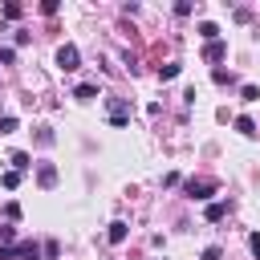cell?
I'll use <instances>...</instances> for the list:
<instances>
[{
    "mask_svg": "<svg viewBox=\"0 0 260 260\" xmlns=\"http://www.w3.org/2000/svg\"><path fill=\"white\" fill-rule=\"evenodd\" d=\"M199 37H203V41L211 45V41H219V28H215L211 20H203V24H199Z\"/></svg>",
    "mask_w": 260,
    "mask_h": 260,
    "instance_id": "8fae6325",
    "label": "cell"
},
{
    "mask_svg": "<svg viewBox=\"0 0 260 260\" xmlns=\"http://www.w3.org/2000/svg\"><path fill=\"white\" fill-rule=\"evenodd\" d=\"M77 65H81V53H77V45H61V49H57V69H61V73H73Z\"/></svg>",
    "mask_w": 260,
    "mask_h": 260,
    "instance_id": "3957f363",
    "label": "cell"
},
{
    "mask_svg": "<svg viewBox=\"0 0 260 260\" xmlns=\"http://www.w3.org/2000/svg\"><path fill=\"white\" fill-rule=\"evenodd\" d=\"M219 256H223V252H219V248L211 244V248H203V256H199V260H219Z\"/></svg>",
    "mask_w": 260,
    "mask_h": 260,
    "instance_id": "603a6c76",
    "label": "cell"
},
{
    "mask_svg": "<svg viewBox=\"0 0 260 260\" xmlns=\"http://www.w3.org/2000/svg\"><path fill=\"white\" fill-rule=\"evenodd\" d=\"M179 73H183V65H179V61H167V65H158V81H175Z\"/></svg>",
    "mask_w": 260,
    "mask_h": 260,
    "instance_id": "52a82bcc",
    "label": "cell"
},
{
    "mask_svg": "<svg viewBox=\"0 0 260 260\" xmlns=\"http://www.w3.org/2000/svg\"><path fill=\"white\" fill-rule=\"evenodd\" d=\"M0 260H16V252H12V248H4V244H0Z\"/></svg>",
    "mask_w": 260,
    "mask_h": 260,
    "instance_id": "d4e9b609",
    "label": "cell"
},
{
    "mask_svg": "<svg viewBox=\"0 0 260 260\" xmlns=\"http://www.w3.org/2000/svg\"><path fill=\"white\" fill-rule=\"evenodd\" d=\"M12 252H16V260H41V244L37 240H20V244H12Z\"/></svg>",
    "mask_w": 260,
    "mask_h": 260,
    "instance_id": "277c9868",
    "label": "cell"
},
{
    "mask_svg": "<svg viewBox=\"0 0 260 260\" xmlns=\"http://www.w3.org/2000/svg\"><path fill=\"white\" fill-rule=\"evenodd\" d=\"M236 130H240L244 138H256V122H252L248 114H240V118H236Z\"/></svg>",
    "mask_w": 260,
    "mask_h": 260,
    "instance_id": "30bf717a",
    "label": "cell"
},
{
    "mask_svg": "<svg viewBox=\"0 0 260 260\" xmlns=\"http://www.w3.org/2000/svg\"><path fill=\"white\" fill-rule=\"evenodd\" d=\"M37 183H41V187H53V183H57V167H53V162H41V167H37Z\"/></svg>",
    "mask_w": 260,
    "mask_h": 260,
    "instance_id": "8992f818",
    "label": "cell"
},
{
    "mask_svg": "<svg viewBox=\"0 0 260 260\" xmlns=\"http://www.w3.org/2000/svg\"><path fill=\"white\" fill-rule=\"evenodd\" d=\"M73 98H77V102H93V98H98V85H93V81H81V85L73 89Z\"/></svg>",
    "mask_w": 260,
    "mask_h": 260,
    "instance_id": "ba28073f",
    "label": "cell"
},
{
    "mask_svg": "<svg viewBox=\"0 0 260 260\" xmlns=\"http://www.w3.org/2000/svg\"><path fill=\"white\" fill-rule=\"evenodd\" d=\"M240 98H244V102H256V98H260V89H256V85H244V89H240Z\"/></svg>",
    "mask_w": 260,
    "mask_h": 260,
    "instance_id": "44dd1931",
    "label": "cell"
},
{
    "mask_svg": "<svg viewBox=\"0 0 260 260\" xmlns=\"http://www.w3.org/2000/svg\"><path fill=\"white\" fill-rule=\"evenodd\" d=\"M12 240H16V232H12L8 223H0V244H4V248H12Z\"/></svg>",
    "mask_w": 260,
    "mask_h": 260,
    "instance_id": "e0dca14e",
    "label": "cell"
},
{
    "mask_svg": "<svg viewBox=\"0 0 260 260\" xmlns=\"http://www.w3.org/2000/svg\"><path fill=\"white\" fill-rule=\"evenodd\" d=\"M0 183H4V187H8V191H12V187H16V183H20V171H4V175H0Z\"/></svg>",
    "mask_w": 260,
    "mask_h": 260,
    "instance_id": "5bb4252c",
    "label": "cell"
},
{
    "mask_svg": "<svg viewBox=\"0 0 260 260\" xmlns=\"http://www.w3.org/2000/svg\"><path fill=\"white\" fill-rule=\"evenodd\" d=\"M16 126H20V122H16V118H12V114H4V118H0V134H12V130H16Z\"/></svg>",
    "mask_w": 260,
    "mask_h": 260,
    "instance_id": "2e32d148",
    "label": "cell"
},
{
    "mask_svg": "<svg viewBox=\"0 0 260 260\" xmlns=\"http://www.w3.org/2000/svg\"><path fill=\"white\" fill-rule=\"evenodd\" d=\"M223 57H228V45H223V41L203 45V61H223Z\"/></svg>",
    "mask_w": 260,
    "mask_h": 260,
    "instance_id": "5b68a950",
    "label": "cell"
},
{
    "mask_svg": "<svg viewBox=\"0 0 260 260\" xmlns=\"http://www.w3.org/2000/svg\"><path fill=\"white\" fill-rule=\"evenodd\" d=\"M0 12H4V20H20V4H4Z\"/></svg>",
    "mask_w": 260,
    "mask_h": 260,
    "instance_id": "ac0fdd59",
    "label": "cell"
},
{
    "mask_svg": "<svg viewBox=\"0 0 260 260\" xmlns=\"http://www.w3.org/2000/svg\"><path fill=\"white\" fill-rule=\"evenodd\" d=\"M175 16H191V0H179L175 4Z\"/></svg>",
    "mask_w": 260,
    "mask_h": 260,
    "instance_id": "7402d4cb",
    "label": "cell"
},
{
    "mask_svg": "<svg viewBox=\"0 0 260 260\" xmlns=\"http://www.w3.org/2000/svg\"><path fill=\"white\" fill-rule=\"evenodd\" d=\"M248 248H252V252L260 256V236H248Z\"/></svg>",
    "mask_w": 260,
    "mask_h": 260,
    "instance_id": "cb8c5ba5",
    "label": "cell"
},
{
    "mask_svg": "<svg viewBox=\"0 0 260 260\" xmlns=\"http://www.w3.org/2000/svg\"><path fill=\"white\" fill-rule=\"evenodd\" d=\"M8 162H12V171H28V167H32V158H28L24 150H16V154H12Z\"/></svg>",
    "mask_w": 260,
    "mask_h": 260,
    "instance_id": "7c38bea8",
    "label": "cell"
},
{
    "mask_svg": "<svg viewBox=\"0 0 260 260\" xmlns=\"http://www.w3.org/2000/svg\"><path fill=\"white\" fill-rule=\"evenodd\" d=\"M37 142H41V146H53V130L41 126V130H37Z\"/></svg>",
    "mask_w": 260,
    "mask_h": 260,
    "instance_id": "d6986e66",
    "label": "cell"
},
{
    "mask_svg": "<svg viewBox=\"0 0 260 260\" xmlns=\"http://www.w3.org/2000/svg\"><path fill=\"white\" fill-rule=\"evenodd\" d=\"M223 211H228L223 203H207V219H211V223H215V219H223Z\"/></svg>",
    "mask_w": 260,
    "mask_h": 260,
    "instance_id": "9a60e30c",
    "label": "cell"
},
{
    "mask_svg": "<svg viewBox=\"0 0 260 260\" xmlns=\"http://www.w3.org/2000/svg\"><path fill=\"white\" fill-rule=\"evenodd\" d=\"M106 110H110V126H126L130 122V102L126 98H106Z\"/></svg>",
    "mask_w": 260,
    "mask_h": 260,
    "instance_id": "6da1fadb",
    "label": "cell"
},
{
    "mask_svg": "<svg viewBox=\"0 0 260 260\" xmlns=\"http://www.w3.org/2000/svg\"><path fill=\"white\" fill-rule=\"evenodd\" d=\"M219 191L215 179H187V199H211Z\"/></svg>",
    "mask_w": 260,
    "mask_h": 260,
    "instance_id": "7a4b0ae2",
    "label": "cell"
},
{
    "mask_svg": "<svg viewBox=\"0 0 260 260\" xmlns=\"http://www.w3.org/2000/svg\"><path fill=\"white\" fill-rule=\"evenodd\" d=\"M126 232H130V228H126L122 219H114V223H110V232H106V240H110V244H122V240H126Z\"/></svg>",
    "mask_w": 260,
    "mask_h": 260,
    "instance_id": "9c48e42d",
    "label": "cell"
},
{
    "mask_svg": "<svg viewBox=\"0 0 260 260\" xmlns=\"http://www.w3.org/2000/svg\"><path fill=\"white\" fill-rule=\"evenodd\" d=\"M0 61H4V65H12V61H16V49H8V45H0Z\"/></svg>",
    "mask_w": 260,
    "mask_h": 260,
    "instance_id": "ffe728a7",
    "label": "cell"
},
{
    "mask_svg": "<svg viewBox=\"0 0 260 260\" xmlns=\"http://www.w3.org/2000/svg\"><path fill=\"white\" fill-rule=\"evenodd\" d=\"M211 77H215V85H232V81H236V77H232V69H215Z\"/></svg>",
    "mask_w": 260,
    "mask_h": 260,
    "instance_id": "4fadbf2b",
    "label": "cell"
}]
</instances>
